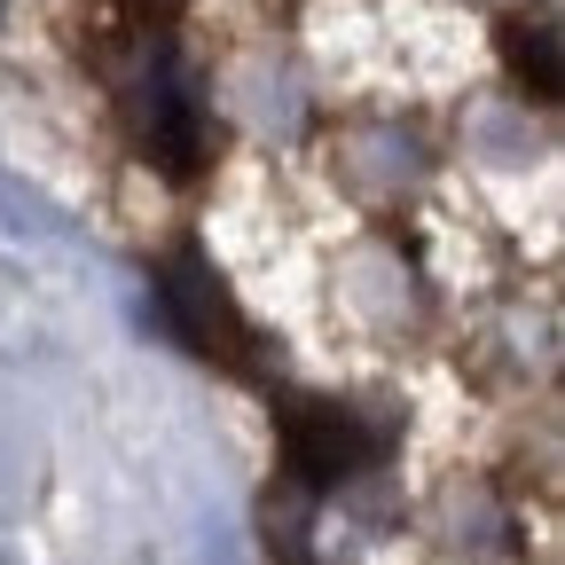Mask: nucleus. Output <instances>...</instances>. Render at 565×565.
Returning a JSON list of instances; mask_svg holds the SVG:
<instances>
[{"label":"nucleus","mask_w":565,"mask_h":565,"mask_svg":"<svg viewBox=\"0 0 565 565\" xmlns=\"http://www.w3.org/2000/svg\"><path fill=\"white\" fill-rule=\"evenodd\" d=\"M173 307L196 322V338H204V345L236 330V322H228V307H221V282H204V275H189V267H181V299H173Z\"/></svg>","instance_id":"nucleus-1"},{"label":"nucleus","mask_w":565,"mask_h":565,"mask_svg":"<svg viewBox=\"0 0 565 565\" xmlns=\"http://www.w3.org/2000/svg\"><path fill=\"white\" fill-rule=\"evenodd\" d=\"M526 63H534V87L557 95V40H550V24H534V40H519V71Z\"/></svg>","instance_id":"nucleus-2"}]
</instances>
